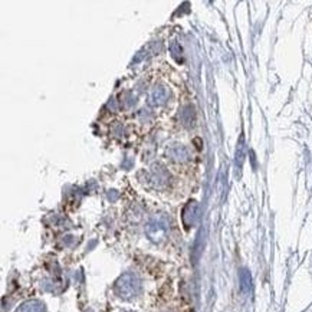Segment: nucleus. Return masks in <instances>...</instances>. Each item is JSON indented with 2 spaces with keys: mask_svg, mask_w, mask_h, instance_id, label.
<instances>
[{
  "mask_svg": "<svg viewBox=\"0 0 312 312\" xmlns=\"http://www.w3.org/2000/svg\"><path fill=\"white\" fill-rule=\"evenodd\" d=\"M140 289H141V283H140L138 276L134 273H124L115 282V291L119 297L124 298V299H131V298L137 297Z\"/></svg>",
  "mask_w": 312,
  "mask_h": 312,
  "instance_id": "obj_1",
  "label": "nucleus"
},
{
  "mask_svg": "<svg viewBox=\"0 0 312 312\" xmlns=\"http://www.w3.org/2000/svg\"><path fill=\"white\" fill-rule=\"evenodd\" d=\"M167 229H168V222L164 216H157L154 217L147 226V235L153 242H161L165 235H167Z\"/></svg>",
  "mask_w": 312,
  "mask_h": 312,
  "instance_id": "obj_2",
  "label": "nucleus"
},
{
  "mask_svg": "<svg viewBox=\"0 0 312 312\" xmlns=\"http://www.w3.org/2000/svg\"><path fill=\"white\" fill-rule=\"evenodd\" d=\"M197 219H199V205L192 200L186 205V208H183L181 222L186 229H190L192 226H194V223L197 222Z\"/></svg>",
  "mask_w": 312,
  "mask_h": 312,
  "instance_id": "obj_3",
  "label": "nucleus"
},
{
  "mask_svg": "<svg viewBox=\"0 0 312 312\" xmlns=\"http://www.w3.org/2000/svg\"><path fill=\"white\" fill-rule=\"evenodd\" d=\"M167 98H168V94H167V89L164 88V87H157V88L153 91V94H151V104L153 105H161L164 104L165 101H167Z\"/></svg>",
  "mask_w": 312,
  "mask_h": 312,
  "instance_id": "obj_4",
  "label": "nucleus"
},
{
  "mask_svg": "<svg viewBox=\"0 0 312 312\" xmlns=\"http://www.w3.org/2000/svg\"><path fill=\"white\" fill-rule=\"evenodd\" d=\"M44 304L39 301H28L22 304L16 312H44Z\"/></svg>",
  "mask_w": 312,
  "mask_h": 312,
  "instance_id": "obj_5",
  "label": "nucleus"
},
{
  "mask_svg": "<svg viewBox=\"0 0 312 312\" xmlns=\"http://www.w3.org/2000/svg\"><path fill=\"white\" fill-rule=\"evenodd\" d=\"M168 154L176 161H184L187 158V150L184 149V147H180V146H176V147L168 150Z\"/></svg>",
  "mask_w": 312,
  "mask_h": 312,
  "instance_id": "obj_6",
  "label": "nucleus"
},
{
  "mask_svg": "<svg viewBox=\"0 0 312 312\" xmlns=\"http://www.w3.org/2000/svg\"><path fill=\"white\" fill-rule=\"evenodd\" d=\"M251 283H252L251 273H249L246 269H243L242 273H240V286H242V289H243L245 292H248V291L251 289Z\"/></svg>",
  "mask_w": 312,
  "mask_h": 312,
  "instance_id": "obj_7",
  "label": "nucleus"
},
{
  "mask_svg": "<svg viewBox=\"0 0 312 312\" xmlns=\"http://www.w3.org/2000/svg\"><path fill=\"white\" fill-rule=\"evenodd\" d=\"M181 119H183V122L186 124V125H189V124H192L194 119V114H193V109L190 108V106H187L184 111H183V114H181Z\"/></svg>",
  "mask_w": 312,
  "mask_h": 312,
  "instance_id": "obj_8",
  "label": "nucleus"
},
{
  "mask_svg": "<svg viewBox=\"0 0 312 312\" xmlns=\"http://www.w3.org/2000/svg\"><path fill=\"white\" fill-rule=\"evenodd\" d=\"M170 51H171V53H173V56L176 58V60H181V46H180V44H177V42H173V44L170 45Z\"/></svg>",
  "mask_w": 312,
  "mask_h": 312,
  "instance_id": "obj_9",
  "label": "nucleus"
},
{
  "mask_svg": "<svg viewBox=\"0 0 312 312\" xmlns=\"http://www.w3.org/2000/svg\"><path fill=\"white\" fill-rule=\"evenodd\" d=\"M243 149H245V146H243V137H242L240 141H239L238 151H236V163H238V165H242V161H243Z\"/></svg>",
  "mask_w": 312,
  "mask_h": 312,
  "instance_id": "obj_10",
  "label": "nucleus"
}]
</instances>
